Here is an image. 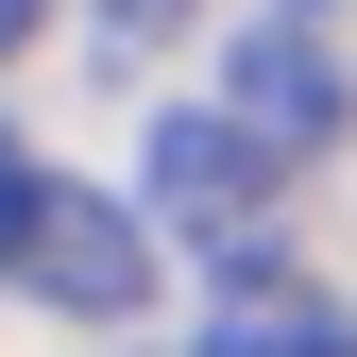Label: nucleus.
I'll return each mask as SVG.
<instances>
[{"instance_id": "1", "label": "nucleus", "mask_w": 357, "mask_h": 357, "mask_svg": "<svg viewBox=\"0 0 357 357\" xmlns=\"http://www.w3.org/2000/svg\"><path fill=\"white\" fill-rule=\"evenodd\" d=\"M273 137H255L238 102H188V119H153V221L170 238H204V255H255V204H273Z\"/></svg>"}, {"instance_id": "6", "label": "nucleus", "mask_w": 357, "mask_h": 357, "mask_svg": "<svg viewBox=\"0 0 357 357\" xmlns=\"http://www.w3.org/2000/svg\"><path fill=\"white\" fill-rule=\"evenodd\" d=\"M102 17H119V34H170V17H188V0H102Z\"/></svg>"}, {"instance_id": "4", "label": "nucleus", "mask_w": 357, "mask_h": 357, "mask_svg": "<svg viewBox=\"0 0 357 357\" xmlns=\"http://www.w3.org/2000/svg\"><path fill=\"white\" fill-rule=\"evenodd\" d=\"M204 357H357V306H324V289H273L255 273L238 306H221V340Z\"/></svg>"}, {"instance_id": "3", "label": "nucleus", "mask_w": 357, "mask_h": 357, "mask_svg": "<svg viewBox=\"0 0 357 357\" xmlns=\"http://www.w3.org/2000/svg\"><path fill=\"white\" fill-rule=\"evenodd\" d=\"M221 102H238L289 170H306V153H340V52H324L306 17H255V34H238V68H221Z\"/></svg>"}, {"instance_id": "5", "label": "nucleus", "mask_w": 357, "mask_h": 357, "mask_svg": "<svg viewBox=\"0 0 357 357\" xmlns=\"http://www.w3.org/2000/svg\"><path fill=\"white\" fill-rule=\"evenodd\" d=\"M34 188H52V170H34L17 137H0V273H17V238H34Z\"/></svg>"}, {"instance_id": "2", "label": "nucleus", "mask_w": 357, "mask_h": 357, "mask_svg": "<svg viewBox=\"0 0 357 357\" xmlns=\"http://www.w3.org/2000/svg\"><path fill=\"white\" fill-rule=\"evenodd\" d=\"M17 289H34V306H68V324H119V306L153 289V221L52 170V188H34V238H17Z\"/></svg>"}, {"instance_id": "7", "label": "nucleus", "mask_w": 357, "mask_h": 357, "mask_svg": "<svg viewBox=\"0 0 357 357\" xmlns=\"http://www.w3.org/2000/svg\"><path fill=\"white\" fill-rule=\"evenodd\" d=\"M34 17H52V0H0V52H17V34H34Z\"/></svg>"}]
</instances>
